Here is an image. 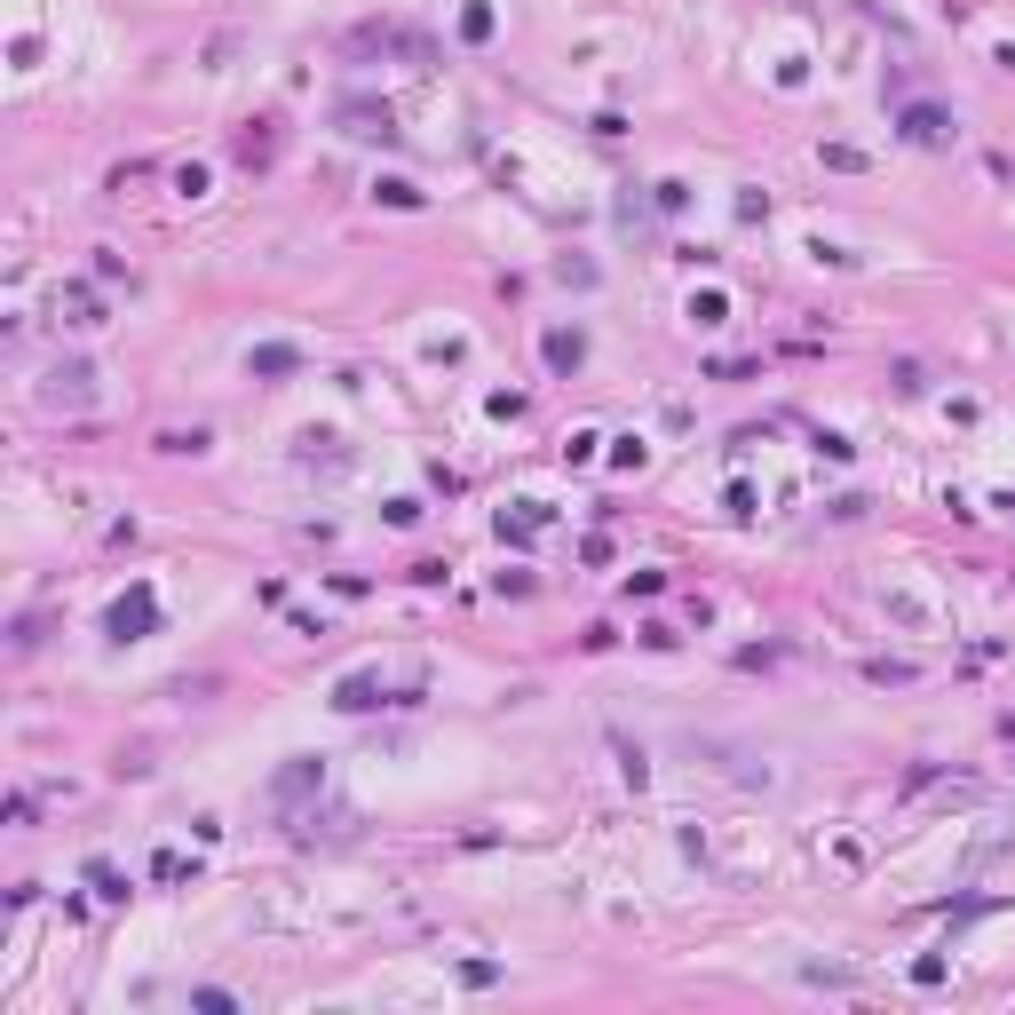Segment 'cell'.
Wrapping results in <instances>:
<instances>
[{"mask_svg":"<svg viewBox=\"0 0 1015 1015\" xmlns=\"http://www.w3.org/2000/svg\"><path fill=\"white\" fill-rule=\"evenodd\" d=\"M548 357L556 365H579V334H548Z\"/></svg>","mask_w":1015,"mask_h":1015,"instance_id":"obj_2","label":"cell"},{"mask_svg":"<svg viewBox=\"0 0 1015 1015\" xmlns=\"http://www.w3.org/2000/svg\"><path fill=\"white\" fill-rule=\"evenodd\" d=\"M904 135H912V143H944V119H936V112H912V119H904Z\"/></svg>","mask_w":1015,"mask_h":1015,"instance_id":"obj_1","label":"cell"}]
</instances>
